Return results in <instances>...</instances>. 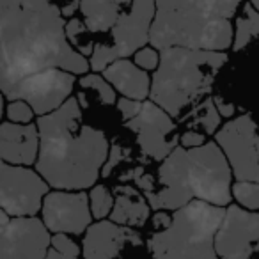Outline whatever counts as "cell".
<instances>
[{
    "instance_id": "cell-1",
    "label": "cell",
    "mask_w": 259,
    "mask_h": 259,
    "mask_svg": "<svg viewBox=\"0 0 259 259\" xmlns=\"http://www.w3.org/2000/svg\"><path fill=\"white\" fill-rule=\"evenodd\" d=\"M0 85L2 91L30 73L62 68L85 75L91 62L68 39L62 9L50 0H22L0 8Z\"/></svg>"
},
{
    "instance_id": "cell-2",
    "label": "cell",
    "mask_w": 259,
    "mask_h": 259,
    "mask_svg": "<svg viewBox=\"0 0 259 259\" xmlns=\"http://www.w3.org/2000/svg\"><path fill=\"white\" fill-rule=\"evenodd\" d=\"M41 148L36 169L52 188L83 190L96 185L110 144L103 130L82 122V105L71 96L50 114L37 115Z\"/></svg>"
},
{
    "instance_id": "cell-3",
    "label": "cell",
    "mask_w": 259,
    "mask_h": 259,
    "mask_svg": "<svg viewBox=\"0 0 259 259\" xmlns=\"http://www.w3.org/2000/svg\"><path fill=\"white\" fill-rule=\"evenodd\" d=\"M233 169L219 142L197 148L178 146L158 167L162 190L144 192L151 209H174L194 199L229 206L233 201Z\"/></svg>"
},
{
    "instance_id": "cell-4",
    "label": "cell",
    "mask_w": 259,
    "mask_h": 259,
    "mask_svg": "<svg viewBox=\"0 0 259 259\" xmlns=\"http://www.w3.org/2000/svg\"><path fill=\"white\" fill-rule=\"evenodd\" d=\"M243 0H156L151 27L155 48L188 47L226 52L233 47L236 16Z\"/></svg>"
},
{
    "instance_id": "cell-5",
    "label": "cell",
    "mask_w": 259,
    "mask_h": 259,
    "mask_svg": "<svg viewBox=\"0 0 259 259\" xmlns=\"http://www.w3.org/2000/svg\"><path fill=\"white\" fill-rule=\"evenodd\" d=\"M227 54L188 47H165L160 50V66L155 69L151 98L172 117L208 96L219 71L227 64Z\"/></svg>"
},
{
    "instance_id": "cell-6",
    "label": "cell",
    "mask_w": 259,
    "mask_h": 259,
    "mask_svg": "<svg viewBox=\"0 0 259 259\" xmlns=\"http://www.w3.org/2000/svg\"><path fill=\"white\" fill-rule=\"evenodd\" d=\"M226 211L227 206L194 199L174 209L172 224L153 233L146 245L155 257H219L215 236Z\"/></svg>"
},
{
    "instance_id": "cell-7",
    "label": "cell",
    "mask_w": 259,
    "mask_h": 259,
    "mask_svg": "<svg viewBox=\"0 0 259 259\" xmlns=\"http://www.w3.org/2000/svg\"><path fill=\"white\" fill-rule=\"evenodd\" d=\"M75 83V73L62 68H48L23 76L2 91V94L8 101H29L36 115H45L57 110L68 98H71Z\"/></svg>"
},
{
    "instance_id": "cell-8",
    "label": "cell",
    "mask_w": 259,
    "mask_h": 259,
    "mask_svg": "<svg viewBox=\"0 0 259 259\" xmlns=\"http://www.w3.org/2000/svg\"><path fill=\"white\" fill-rule=\"evenodd\" d=\"M50 192V183L32 170L30 165L0 163V208L9 215H37L43 209L45 195Z\"/></svg>"
},
{
    "instance_id": "cell-9",
    "label": "cell",
    "mask_w": 259,
    "mask_h": 259,
    "mask_svg": "<svg viewBox=\"0 0 259 259\" xmlns=\"http://www.w3.org/2000/svg\"><path fill=\"white\" fill-rule=\"evenodd\" d=\"M215 141L226 153L234 180L259 181V134L250 114H241L220 126Z\"/></svg>"
},
{
    "instance_id": "cell-10",
    "label": "cell",
    "mask_w": 259,
    "mask_h": 259,
    "mask_svg": "<svg viewBox=\"0 0 259 259\" xmlns=\"http://www.w3.org/2000/svg\"><path fill=\"white\" fill-rule=\"evenodd\" d=\"M124 126L137 135L142 155L156 162L165 160L180 146V135L176 134L172 115L151 98L144 100L142 110L134 119L124 121Z\"/></svg>"
},
{
    "instance_id": "cell-11",
    "label": "cell",
    "mask_w": 259,
    "mask_h": 259,
    "mask_svg": "<svg viewBox=\"0 0 259 259\" xmlns=\"http://www.w3.org/2000/svg\"><path fill=\"white\" fill-rule=\"evenodd\" d=\"M219 257H250L259 252V213L229 204L215 236Z\"/></svg>"
},
{
    "instance_id": "cell-12",
    "label": "cell",
    "mask_w": 259,
    "mask_h": 259,
    "mask_svg": "<svg viewBox=\"0 0 259 259\" xmlns=\"http://www.w3.org/2000/svg\"><path fill=\"white\" fill-rule=\"evenodd\" d=\"M52 231L43 219L34 215L13 217L0 226V257L43 259L52 243Z\"/></svg>"
},
{
    "instance_id": "cell-13",
    "label": "cell",
    "mask_w": 259,
    "mask_h": 259,
    "mask_svg": "<svg viewBox=\"0 0 259 259\" xmlns=\"http://www.w3.org/2000/svg\"><path fill=\"white\" fill-rule=\"evenodd\" d=\"M89 194L83 190L48 192L43 201V220L52 233L82 234L93 224Z\"/></svg>"
},
{
    "instance_id": "cell-14",
    "label": "cell",
    "mask_w": 259,
    "mask_h": 259,
    "mask_svg": "<svg viewBox=\"0 0 259 259\" xmlns=\"http://www.w3.org/2000/svg\"><path fill=\"white\" fill-rule=\"evenodd\" d=\"M156 16V0H132L130 11H124L112 27L114 48L117 57H132L151 41V27Z\"/></svg>"
},
{
    "instance_id": "cell-15",
    "label": "cell",
    "mask_w": 259,
    "mask_h": 259,
    "mask_svg": "<svg viewBox=\"0 0 259 259\" xmlns=\"http://www.w3.org/2000/svg\"><path fill=\"white\" fill-rule=\"evenodd\" d=\"M82 255L87 259H108L121 255L126 245L141 247L142 236L132 226H122L114 220H98L91 224L82 241Z\"/></svg>"
},
{
    "instance_id": "cell-16",
    "label": "cell",
    "mask_w": 259,
    "mask_h": 259,
    "mask_svg": "<svg viewBox=\"0 0 259 259\" xmlns=\"http://www.w3.org/2000/svg\"><path fill=\"white\" fill-rule=\"evenodd\" d=\"M41 135L37 122L0 124V158L15 165H34L39 156Z\"/></svg>"
},
{
    "instance_id": "cell-17",
    "label": "cell",
    "mask_w": 259,
    "mask_h": 259,
    "mask_svg": "<svg viewBox=\"0 0 259 259\" xmlns=\"http://www.w3.org/2000/svg\"><path fill=\"white\" fill-rule=\"evenodd\" d=\"M103 76L122 96L135 98V100H146L151 94L153 78L137 62L130 61V57H121L117 61H114L103 71Z\"/></svg>"
},
{
    "instance_id": "cell-18",
    "label": "cell",
    "mask_w": 259,
    "mask_h": 259,
    "mask_svg": "<svg viewBox=\"0 0 259 259\" xmlns=\"http://www.w3.org/2000/svg\"><path fill=\"white\" fill-rule=\"evenodd\" d=\"M115 202L108 219L122 226L142 227L146 226L151 215V206H149L146 195H142L137 188L130 185H119L114 188Z\"/></svg>"
},
{
    "instance_id": "cell-19",
    "label": "cell",
    "mask_w": 259,
    "mask_h": 259,
    "mask_svg": "<svg viewBox=\"0 0 259 259\" xmlns=\"http://www.w3.org/2000/svg\"><path fill=\"white\" fill-rule=\"evenodd\" d=\"M128 4H132V0H82L80 11L94 34L107 32L112 30Z\"/></svg>"
},
{
    "instance_id": "cell-20",
    "label": "cell",
    "mask_w": 259,
    "mask_h": 259,
    "mask_svg": "<svg viewBox=\"0 0 259 259\" xmlns=\"http://www.w3.org/2000/svg\"><path fill=\"white\" fill-rule=\"evenodd\" d=\"M181 124L188 126H199L202 128L206 135H213L220 130V122H222V115H220L219 108H217L213 98H204L197 107L192 108L188 114L178 117Z\"/></svg>"
},
{
    "instance_id": "cell-21",
    "label": "cell",
    "mask_w": 259,
    "mask_h": 259,
    "mask_svg": "<svg viewBox=\"0 0 259 259\" xmlns=\"http://www.w3.org/2000/svg\"><path fill=\"white\" fill-rule=\"evenodd\" d=\"M254 37H259V11L252 2L243 4V15H240L234 23V41L233 50L240 52L248 47Z\"/></svg>"
},
{
    "instance_id": "cell-22",
    "label": "cell",
    "mask_w": 259,
    "mask_h": 259,
    "mask_svg": "<svg viewBox=\"0 0 259 259\" xmlns=\"http://www.w3.org/2000/svg\"><path fill=\"white\" fill-rule=\"evenodd\" d=\"M66 34H68L69 43H71L80 54L85 55V57H91V55H93L94 45L96 43H93L91 36H93L94 32L87 27L85 22L71 16V18L66 22Z\"/></svg>"
},
{
    "instance_id": "cell-23",
    "label": "cell",
    "mask_w": 259,
    "mask_h": 259,
    "mask_svg": "<svg viewBox=\"0 0 259 259\" xmlns=\"http://www.w3.org/2000/svg\"><path fill=\"white\" fill-rule=\"evenodd\" d=\"M82 89H91L98 94L100 101L103 105H114L117 103V96H115V87L105 78L103 75H98V71L85 73L83 76H80L78 80Z\"/></svg>"
},
{
    "instance_id": "cell-24",
    "label": "cell",
    "mask_w": 259,
    "mask_h": 259,
    "mask_svg": "<svg viewBox=\"0 0 259 259\" xmlns=\"http://www.w3.org/2000/svg\"><path fill=\"white\" fill-rule=\"evenodd\" d=\"M82 254L78 243L68 236V233H54L52 243L47 252L48 259H75Z\"/></svg>"
},
{
    "instance_id": "cell-25",
    "label": "cell",
    "mask_w": 259,
    "mask_h": 259,
    "mask_svg": "<svg viewBox=\"0 0 259 259\" xmlns=\"http://www.w3.org/2000/svg\"><path fill=\"white\" fill-rule=\"evenodd\" d=\"M89 199H91V209H93L94 219L101 220L110 215L115 199L105 185H94V187H91Z\"/></svg>"
},
{
    "instance_id": "cell-26",
    "label": "cell",
    "mask_w": 259,
    "mask_h": 259,
    "mask_svg": "<svg viewBox=\"0 0 259 259\" xmlns=\"http://www.w3.org/2000/svg\"><path fill=\"white\" fill-rule=\"evenodd\" d=\"M233 197L247 209H259V181L236 180L233 183Z\"/></svg>"
},
{
    "instance_id": "cell-27",
    "label": "cell",
    "mask_w": 259,
    "mask_h": 259,
    "mask_svg": "<svg viewBox=\"0 0 259 259\" xmlns=\"http://www.w3.org/2000/svg\"><path fill=\"white\" fill-rule=\"evenodd\" d=\"M117 52H115L114 45H105V43H96L94 45L93 55L89 57L91 69L93 71H101L103 73L108 66L114 61H117Z\"/></svg>"
},
{
    "instance_id": "cell-28",
    "label": "cell",
    "mask_w": 259,
    "mask_h": 259,
    "mask_svg": "<svg viewBox=\"0 0 259 259\" xmlns=\"http://www.w3.org/2000/svg\"><path fill=\"white\" fill-rule=\"evenodd\" d=\"M34 115L36 112H34L32 105L25 100H11L6 107V117L13 122H23V124L32 122Z\"/></svg>"
},
{
    "instance_id": "cell-29",
    "label": "cell",
    "mask_w": 259,
    "mask_h": 259,
    "mask_svg": "<svg viewBox=\"0 0 259 259\" xmlns=\"http://www.w3.org/2000/svg\"><path fill=\"white\" fill-rule=\"evenodd\" d=\"M121 181H135L137 188H141L142 192H155V178L151 174H146L144 167H135V169H130L126 172L121 174L119 178Z\"/></svg>"
},
{
    "instance_id": "cell-30",
    "label": "cell",
    "mask_w": 259,
    "mask_h": 259,
    "mask_svg": "<svg viewBox=\"0 0 259 259\" xmlns=\"http://www.w3.org/2000/svg\"><path fill=\"white\" fill-rule=\"evenodd\" d=\"M134 61L137 62L141 68H144L146 71H153V69H156L160 66V50L153 47V45L151 47L146 45L141 50L135 52Z\"/></svg>"
},
{
    "instance_id": "cell-31",
    "label": "cell",
    "mask_w": 259,
    "mask_h": 259,
    "mask_svg": "<svg viewBox=\"0 0 259 259\" xmlns=\"http://www.w3.org/2000/svg\"><path fill=\"white\" fill-rule=\"evenodd\" d=\"M128 156H130V149H124L121 144H117V142H112L110 151H108V158H107V162H105L103 169H101V178L110 176L112 170H114L122 160L128 158Z\"/></svg>"
},
{
    "instance_id": "cell-32",
    "label": "cell",
    "mask_w": 259,
    "mask_h": 259,
    "mask_svg": "<svg viewBox=\"0 0 259 259\" xmlns=\"http://www.w3.org/2000/svg\"><path fill=\"white\" fill-rule=\"evenodd\" d=\"M115 105H117V110L121 112L122 121H128V119H134L135 115L142 110L144 100H135V98L122 96V98H119Z\"/></svg>"
},
{
    "instance_id": "cell-33",
    "label": "cell",
    "mask_w": 259,
    "mask_h": 259,
    "mask_svg": "<svg viewBox=\"0 0 259 259\" xmlns=\"http://www.w3.org/2000/svg\"><path fill=\"white\" fill-rule=\"evenodd\" d=\"M204 142H206L204 135L195 132V130H188V132H185L180 137V144L183 148H197V146H202Z\"/></svg>"
},
{
    "instance_id": "cell-34",
    "label": "cell",
    "mask_w": 259,
    "mask_h": 259,
    "mask_svg": "<svg viewBox=\"0 0 259 259\" xmlns=\"http://www.w3.org/2000/svg\"><path fill=\"white\" fill-rule=\"evenodd\" d=\"M211 98H213V101H215L217 108H219V112H220L222 117H227V119L234 117V114H236V107H234L231 101L224 100L222 96H211Z\"/></svg>"
},
{
    "instance_id": "cell-35",
    "label": "cell",
    "mask_w": 259,
    "mask_h": 259,
    "mask_svg": "<svg viewBox=\"0 0 259 259\" xmlns=\"http://www.w3.org/2000/svg\"><path fill=\"white\" fill-rule=\"evenodd\" d=\"M151 222L156 231H162V229H167V227L172 224V217L163 211V209H156V213L151 217Z\"/></svg>"
},
{
    "instance_id": "cell-36",
    "label": "cell",
    "mask_w": 259,
    "mask_h": 259,
    "mask_svg": "<svg viewBox=\"0 0 259 259\" xmlns=\"http://www.w3.org/2000/svg\"><path fill=\"white\" fill-rule=\"evenodd\" d=\"M80 4H82V0H68V6L62 8V15H64V18H71V16H75V13L80 9Z\"/></svg>"
},
{
    "instance_id": "cell-37",
    "label": "cell",
    "mask_w": 259,
    "mask_h": 259,
    "mask_svg": "<svg viewBox=\"0 0 259 259\" xmlns=\"http://www.w3.org/2000/svg\"><path fill=\"white\" fill-rule=\"evenodd\" d=\"M22 0H0V8H11V6H18Z\"/></svg>"
},
{
    "instance_id": "cell-38",
    "label": "cell",
    "mask_w": 259,
    "mask_h": 259,
    "mask_svg": "<svg viewBox=\"0 0 259 259\" xmlns=\"http://www.w3.org/2000/svg\"><path fill=\"white\" fill-rule=\"evenodd\" d=\"M76 98H78V101H80V105H82V108H87V107H89V103H87V100H85V94H83V93H80Z\"/></svg>"
},
{
    "instance_id": "cell-39",
    "label": "cell",
    "mask_w": 259,
    "mask_h": 259,
    "mask_svg": "<svg viewBox=\"0 0 259 259\" xmlns=\"http://www.w3.org/2000/svg\"><path fill=\"white\" fill-rule=\"evenodd\" d=\"M250 2H252V6L259 11V0H250Z\"/></svg>"
}]
</instances>
